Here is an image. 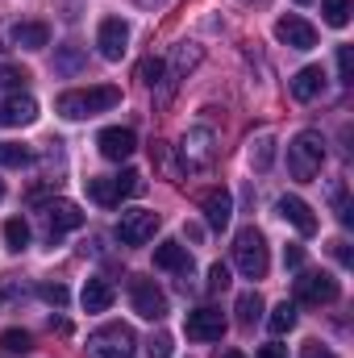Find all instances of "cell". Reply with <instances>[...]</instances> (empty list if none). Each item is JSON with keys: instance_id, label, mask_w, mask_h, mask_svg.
<instances>
[{"instance_id": "1", "label": "cell", "mask_w": 354, "mask_h": 358, "mask_svg": "<svg viewBox=\"0 0 354 358\" xmlns=\"http://www.w3.org/2000/svg\"><path fill=\"white\" fill-rule=\"evenodd\" d=\"M113 104H121V88H113V84H100V88H71L55 100V108H59L63 117H71V121L108 113Z\"/></svg>"}, {"instance_id": "2", "label": "cell", "mask_w": 354, "mask_h": 358, "mask_svg": "<svg viewBox=\"0 0 354 358\" xmlns=\"http://www.w3.org/2000/svg\"><path fill=\"white\" fill-rule=\"evenodd\" d=\"M321 163H325V138L317 129H300L292 138V146H288V171H292V179H300V183L317 179L321 176Z\"/></svg>"}, {"instance_id": "3", "label": "cell", "mask_w": 354, "mask_h": 358, "mask_svg": "<svg viewBox=\"0 0 354 358\" xmlns=\"http://www.w3.org/2000/svg\"><path fill=\"white\" fill-rule=\"evenodd\" d=\"M234 263H238V271H242L246 279H263V275H267L271 259H267L263 234H259L255 225H246V229L234 238Z\"/></svg>"}, {"instance_id": "4", "label": "cell", "mask_w": 354, "mask_h": 358, "mask_svg": "<svg viewBox=\"0 0 354 358\" xmlns=\"http://www.w3.org/2000/svg\"><path fill=\"white\" fill-rule=\"evenodd\" d=\"M134 329L129 325H100L88 338V358H134Z\"/></svg>"}, {"instance_id": "5", "label": "cell", "mask_w": 354, "mask_h": 358, "mask_svg": "<svg viewBox=\"0 0 354 358\" xmlns=\"http://www.w3.org/2000/svg\"><path fill=\"white\" fill-rule=\"evenodd\" d=\"M138 192H142V176H138V171L88 179V196L96 204H104V208H113V204H121V200H129V196H138Z\"/></svg>"}, {"instance_id": "6", "label": "cell", "mask_w": 354, "mask_h": 358, "mask_svg": "<svg viewBox=\"0 0 354 358\" xmlns=\"http://www.w3.org/2000/svg\"><path fill=\"white\" fill-rule=\"evenodd\" d=\"M155 229H159V213L155 208H129L117 221V242L121 246H146L155 238Z\"/></svg>"}, {"instance_id": "7", "label": "cell", "mask_w": 354, "mask_h": 358, "mask_svg": "<svg viewBox=\"0 0 354 358\" xmlns=\"http://www.w3.org/2000/svg\"><path fill=\"white\" fill-rule=\"evenodd\" d=\"M179 155H183V167H187V171L208 167V163L217 159V138H213V129H204V125L187 129L183 142H179Z\"/></svg>"}, {"instance_id": "8", "label": "cell", "mask_w": 354, "mask_h": 358, "mask_svg": "<svg viewBox=\"0 0 354 358\" xmlns=\"http://www.w3.org/2000/svg\"><path fill=\"white\" fill-rule=\"evenodd\" d=\"M338 296H342V287L330 271H304L296 279V300L300 304H334Z\"/></svg>"}, {"instance_id": "9", "label": "cell", "mask_w": 354, "mask_h": 358, "mask_svg": "<svg viewBox=\"0 0 354 358\" xmlns=\"http://www.w3.org/2000/svg\"><path fill=\"white\" fill-rule=\"evenodd\" d=\"M80 225H84L80 204H71V200H50V204H42V229H46L50 242L63 238V234H71V229H80Z\"/></svg>"}, {"instance_id": "10", "label": "cell", "mask_w": 354, "mask_h": 358, "mask_svg": "<svg viewBox=\"0 0 354 358\" xmlns=\"http://www.w3.org/2000/svg\"><path fill=\"white\" fill-rule=\"evenodd\" d=\"M129 300H134V313L146 317V321H163L167 317V296L155 279H134L129 283Z\"/></svg>"}, {"instance_id": "11", "label": "cell", "mask_w": 354, "mask_h": 358, "mask_svg": "<svg viewBox=\"0 0 354 358\" xmlns=\"http://www.w3.org/2000/svg\"><path fill=\"white\" fill-rule=\"evenodd\" d=\"M183 334H187L192 342H221V334H225L221 308H192L187 321H183Z\"/></svg>"}, {"instance_id": "12", "label": "cell", "mask_w": 354, "mask_h": 358, "mask_svg": "<svg viewBox=\"0 0 354 358\" xmlns=\"http://www.w3.org/2000/svg\"><path fill=\"white\" fill-rule=\"evenodd\" d=\"M96 46H100V55H104L108 63H117V59L125 55V46H129V25H125L121 17H104L100 29H96Z\"/></svg>"}, {"instance_id": "13", "label": "cell", "mask_w": 354, "mask_h": 358, "mask_svg": "<svg viewBox=\"0 0 354 358\" xmlns=\"http://www.w3.org/2000/svg\"><path fill=\"white\" fill-rule=\"evenodd\" d=\"M275 38L283 42V46H292V50H313L317 46V29L304 21V17H279L275 21Z\"/></svg>"}, {"instance_id": "14", "label": "cell", "mask_w": 354, "mask_h": 358, "mask_svg": "<svg viewBox=\"0 0 354 358\" xmlns=\"http://www.w3.org/2000/svg\"><path fill=\"white\" fill-rule=\"evenodd\" d=\"M34 117H38V100H34V96L13 92V96L0 100V125H4V129H21V125H29Z\"/></svg>"}, {"instance_id": "15", "label": "cell", "mask_w": 354, "mask_h": 358, "mask_svg": "<svg viewBox=\"0 0 354 358\" xmlns=\"http://www.w3.org/2000/svg\"><path fill=\"white\" fill-rule=\"evenodd\" d=\"M200 208H204V221H208V229H225L229 225V217H234V196L225 192V187H208L204 196H200Z\"/></svg>"}, {"instance_id": "16", "label": "cell", "mask_w": 354, "mask_h": 358, "mask_svg": "<svg viewBox=\"0 0 354 358\" xmlns=\"http://www.w3.org/2000/svg\"><path fill=\"white\" fill-rule=\"evenodd\" d=\"M96 146H100V155H104V159L121 163V159H129V155H134L138 138H134V129H121V125H113V129H100Z\"/></svg>"}, {"instance_id": "17", "label": "cell", "mask_w": 354, "mask_h": 358, "mask_svg": "<svg viewBox=\"0 0 354 358\" xmlns=\"http://www.w3.org/2000/svg\"><path fill=\"white\" fill-rule=\"evenodd\" d=\"M275 208H279V217H283V221H292V225H296V234H304V238H313V234H317V217H313V208H309L300 196H279V204H275Z\"/></svg>"}, {"instance_id": "18", "label": "cell", "mask_w": 354, "mask_h": 358, "mask_svg": "<svg viewBox=\"0 0 354 358\" xmlns=\"http://www.w3.org/2000/svg\"><path fill=\"white\" fill-rule=\"evenodd\" d=\"M155 267L176 271L179 283L187 287V279H192V255H187V246H179V242H163V246L155 250Z\"/></svg>"}, {"instance_id": "19", "label": "cell", "mask_w": 354, "mask_h": 358, "mask_svg": "<svg viewBox=\"0 0 354 358\" xmlns=\"http://www.w3.org/2000/svg\"><path fill=\"white\" fill-rule=\"evenodd\" d=\"M288 88H292L296 100H317V96L325 92V71H321V67H300Z\"/></svg>"}, {"instance_id": "20", "label": "cell", "mask_w": 354, "mask_h": 358, "mask_svg": "<svg viewBox=\"0 0 354 358\" xmlns=\"http://www.w3.org/2000/svg\"><path fill=\"white\" fill-rule=\"evenodd\" d=\"M80 300H84V313H108V308H113V300H117V292H113V283H108V279H88Z\"/></svg>"}, {"instance_id": "21", "label": "cell", "mask_w": 354, "mask_h": 358, "mask_svg": "<svg viewBox=\"0 0 354 358\" xmlns=\"http://www.w3.org/2000/svg\"><path fill=\"white\" fill-rule=\"evenodd\" d=\"M13 42L25 50H42V46H50V25L46 21H21V25H13Z\"/></svg>"}, {"instance_id": "22", "label": "cell", "mask_w": 354, "mask_h": 358, "mask_svg": "<svg viewBox=\"0 0 354 358\" xmlns=\"http://www.w3.org/2000/svg\"><path fill=\"white\" fill-rule=\"evenodd\" d=\"M267 329H271L275 338H279V334H292V329H296V304H292V300L275 304L271 317H267Z\"/></svg>"}, {"instance_id": "23", "label": "cell", "mask_w": 354, "mask_h": 358, "mask_svg": "<svg viewBox=\"0 0 354 358\" xmlns=\"http://www.w3.org/2000/svg\"><path fill=\"white\" fill-rule=\"evenodd\" d=\"M4 246H8L13 255H21V250L29 246V225H25L21 217H8V221H4Z\"/></svg>"}, {"instance_id": "24", "label": "cell", "mask_w": 354, "mask_h": 358, "mask_svg": "<svg viewBox=\"0 0 354 358\" xmlns=\"http://www.w3.org/2000/svg\"><path fill=\"white\" fill-rule=\"evenodd\" d=\"M271 163H275V138L263 134V138L250 142V167H255V171H267Z\"/></svg>"}, {"instance_id": "25", "label": "cell", "mask_w": 354, "mask_h": 358, "mask_svg": "<svg viewBox=\"0 0 354 358\" xmlns=\"http://www.w3.org/2000/svg\"><path fill=\"white\" fill-rule=\"evenodd\" d=\"M263 317V296L259 292H242L238 296V325H255Z\"/></svg>"}, {"instance_id": "26", "label": "cell", "mask_w": 354, "mask_h": 358, "mask_svg": "<svg viewBox=\"0 0 354 358\" xmlns=\"http://www.w3.org/2000/svg\"><path fill=\"white\" fill-rule=\"evenodd\" d=\"M29 163H34V150H29V146L0 142V167H29Z\"/></svg>"}, {"instance_id": "27", "label": "cell", "mask_w": 354, "mask_h": 358, "mask_svg": "<svg viewBox=\"0 0 354 358\" xmlns=\"http://www.w3.org/2000/svg\"><path fill=\"white\" fill-rule=\"evenodd\" d=\"M321 13H325V21L334 29H342L351 21V0H321Z\"/></svg>"}, {"instance_id": "28", "label": "cell", "mask_w": 354, "mask_h": 358, "mask_svg": "<svg viewBox=\"0 0 354 358\" xmlns=\"http://www.w3.org/2000/svg\"><path fill=\"white\" fill-rule=\"evenodd\" d=\"M0 346H4L8 355H29V346H34V342H29V334H25V329H4V334H0Z\"/></svg>"}, {"instance_id": "29", "label": "cell", "mask_w": 354, "mask_h": 358, "mask_svg": "<svg viewBox=\"0 0 354 358\" xmlns=\"http://www.w3.org/2000/svg\"><path fill=\"white\" fill-rule=\"evenodd\" d=\"M25 80H29V71H25V67H17V63L0 59V88H17V92H21Z\"/></svg>"}, {"instance_id": "30", "label": "cell", "mask_w": 354, "mask_h": 358, "mask_svg": "<svg viewBox=\"0 0 354 358\" xmlns=\"http://www.w3.org/2000/svg\"><path fill=\"white\" fill-rule=\"evenodd\" d=\"M80 67H84V50H76V46L59 50V59H55V71H63V76H76Z\"/></svg>"}, {"instance_id": "31", "label": "cell", "mask_w": 354, "mask_h": 358, "mask_svg": "<svg viewBox=\"0 0 354 358\" xmlns=\"http://www.w3.org/2000/svg\"><path fill=\"white\" fill-rule=\"evenodd\" d=\"M146 355H150V358H171V355H176V342H171V334H150V342H146Z\"/></svg>"}, {"instance_id": "32", "label": "cell", "mask_w": 354, "mask_h": 358, "mask_svg": "<svg viewBox=\"0 0 354 358\" xmlns=\"http://www.w3.org/2000/svg\"><path fill=\"white\" fill-rule=\"evenodd\" d=\"M163 71H167V67H163V59H146V63H142V67H138V80H142V84H150V88H155V84H159V80H163Z\"/></svg>"}, {"instance_id": "33", "label": "cell", "mask_w": 354, "mask_h": 358, "mask_svg": "<svg viewBox=\"0 0 354 358\" xmlns=\"http://www.w3.org/2000/svg\"><path fill=\"white\" fill-rule=\"evenodd\" d=\"M38 296H42V300H46V304H55V308H63V304H67V300H71V296H67V287H63V283H42V287H38Z\"/></svg>"}, {"instance_id": "34", "label": "cell", "mask_w": 354, "mask_h": 358, "mask_svg": "<svg viewBox=\"0 0 354 358\" xmlns=\"http://www.w3.org/2000/svg\"><path fill=\"white\" fill-rule=\"evenodd\" d=\"M229 287V267L225 263H213L208 267V292H225Z\"/></svg>"}, {"instance_id": "35", "label": "cell", "mask_w": 354, "mask_h": 358, "mask_svg": "<svg viewBox=\"0 0 354 358\" xmlns=\"http://www.w3.org/2000/svg\"><path fill=\"white\" fill-rule=\"evenodd\" d=\"M338 76H342V84H351V46H338Z\"/></svg>"}, {"instance_id": "36", "label": "cell", "mask_w": 354, "mask_h": 358, "mask_svg": "<svg viewBox=\"0 0 354 358\" xmlns=\"http://www.w3.org/2000/svg\"><path fill=\"white\" fill-rule=\"evenodd\" d=\"M300 358H338L330 346H321V342H309L304 350H300Z\"/></svg>"}, {"instance_id": "37", "label": "cell", "mask_w": 354, "mask_h": 358, "mask_svg": "<svg viewBox=\"0 0 354 358\" xmlns=\"http://www.w3.org/2000/svg\"><path fill=\"white\" fill-rule=\"evenodd\" d=\"M300 263H304V250L300 246H288L283 250V267H300Z\"/></svg>"}, {"instance_id": "38", "label": "cell", "mask_w": 354, "mask_h": 358, "mask_svg": "<svg viewBox=\"0 0 354 358\" xmlns=\"http://www.w3.org/2000/svg\"><path fill=\"white\" fill-rule=\"evenodd\" d=\"M334 255H338V263H342V267H351V263H354V255H351V246H346V242H334Z\"/></svg>"}, {"instance_id": "39", "label": "cell", "mask_w": 354, "mask_h": 358, "mask_svg": "<svg viewBox=\"0 0 354 358\" xmlns=\"http://www.w3.org/2000/svg\"><path fill=\"white\" fill-rule=\"evenodd\" d=\"M259 358H288V350H283V346H263Z\"/></svg>"}, {"instance_id": "40", "label": "cell", "mask_w": 354, "mask_h": 358, "mask_svg": "<svg viewBox=\"0 0 354 358\" xmlns=\"http://www.w3.org/2000/svg\"><path fill=\"white\" fill-rule=\"evenodd\" d=\"M50 329H55V334H71V325H67L63 317H55V321H50Z\"/></svg>"}, {"instance_id": "41", "label": "cell", "mask_w": 354, "mask_h": 358, "mask_svg": "<svg viewBox=\"0 0 354 358\" xmlns=\"http://www.w3.org/2000/svg\"><path fill=\"white\" fill-rule=\"evenodd\" d=\"M221 358H246V355H242V350H225Z\"/></svg>"}, {"instance_id": "42", "label": "cell", "mask_w": 354, "mask_h": 358, "mask_svg": "<svg viewBox=\"0 0 354 358\" xmlns=\"http://www.w3.org/2000/svg\"><path fill=\"white\" fill-rule=\"evenodd\" d=\"M0 200H4V183H0Z\"/></svg>"}]
</instances>
